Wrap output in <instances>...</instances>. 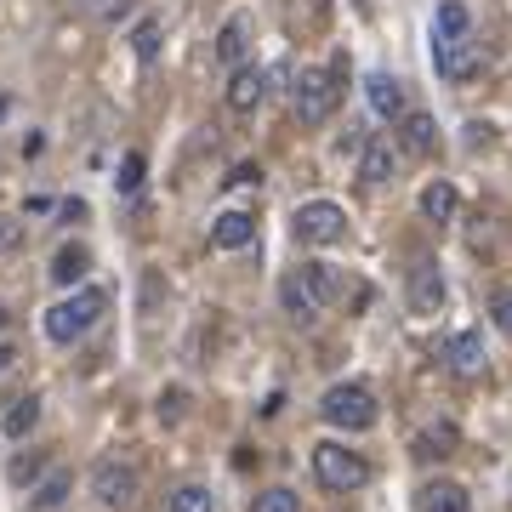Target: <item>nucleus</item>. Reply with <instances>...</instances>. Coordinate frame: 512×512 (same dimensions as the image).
<instances>
[{
	"instance_id": "obj_1",
	"label": "nucleus",
	"mask_w": 512,
	"mask_h": 512,
	"mask_svg": "<svg viewBox=\"0 0 512 512\" xmlns=\"http://www.w3.org/2000/svg\"><path fill=\"white\" fill-rule=\"evenodd\" d=\"M103 308H109V296L92 291V285H80V291L63 296L57 308H46V336L69 348V342H80V336H86V330H92L97 319H103Z\"/></svg>"
},
{
	"instance_id": "obj_2",
	"label": "nucleus",
	"mask_w": 512,
	"mask_h": 512,
	"mask_svg": "<svg viewBox=\"0 0 512 512\" xmlns=\"http://www.w3.org/2000/svg\"><path fill=\"white\" fill-rule=\"evenodd\" d=\"M313 473H319L325 490L348 495V490H365L370 484V461L359 450H348V444H313Z\"/></svg>"
},
{
	"instance_id": "obj_3",
	"label": "nucleus",
	"mask_w": 512,
	"mask_h": 512,
	"mask_svg": "<svg viewBox=\"0 0 512 512\" xmlns=\"http://www.w3.org/2000/svg\"><path fill=\"white\" fill-rule=\"evenodd\" d=\"M319 416L330 421V427H342V433H365L370 421H376V399H370V387L359 382H336L319 399Z\"/></svg>"
},
{
	"instance_id": "obj_4",
	"label": "nucleus",
	"mask_w": 512,
	"mask_h": 512,
	"mask_svg": "<svg viewBox=\"0 0 512 512\" xmlns=\"http://www.w3.org/2000/svg\"><path fill=\"white\" fill-rule=\"evenodd\" d=\"M336 86H330V74H319V69H302L296 74V92H291V103H296V120L302 126H325L330 114H336Z\"/></svg>"
},
{
	"instance_id": "obj_5",
	"label": "nucleus",
	"mask_w": 512,
	"mask_h": 512,
	"mask_svg": "<svg viewBox=\"0 0 512 512\" xmlns=\"http://www.w3.org/2000/svg\"><path fill=\"white\" fill-rule=\"evenodd\" d=\"M291 228H296L302 245H336V239L348 234V211H342V205H330V200H308L291 217Z\"/></svg>"
},
{
	"instance_id": "obj_6",
	"label": "nucleus",
	"mask_w": 512,
	"mask_h": 512,
	"mask_svg": "<svg viewBox=\"0 0 512 512\" xmlns=\"http://www.w3.org/2000/svg\"><path fill=\"white\" fill-rule=\"evenodd\" d=\"M92 495L103 501V507H131V495H137V467H131V461L103 456L92 467Z\"/></svg>"
},
{
	"instance_id": "obj_7",
	"label": "nucleus",
	"mask_w": 512,
	"mask_h": 512,
	"mask_svg": "<svg viewBox=\"0 0 512 512\" xmlns=\"http://www.w3.org/2000/svg\"><path fill=\"white\" fill-rule=\"evenodd\" d=\"M433 63H439L444 80L467 86L473 74H484V46L478 40H456V46H433Z\"/></svg>"
},
{
	"instance_id": "obj_8",
	"label": "nucleus",
	"mask_w": 512,
	"mask_h": 512,
	"mask_svg": "<svg viewBox=\"0 0 512 512\" xmlns=\"http://www.w3.org/2000/svg\"><path fill=\"white\" fill-rule=\"evenodd\" d=\"M444 359H450V370L467 376V382H478L484 365H490V353H484V336H478V330H456V336L444 342Z\"/></svg>"
},
{
	"instance_id": "obj_9",
	"label": "nucleus",
	"mask_w": 512,
	"mask_h": 512,
	"mask_svg": "<svg viewBox=\"0 0 512 512\" xmlns=\"http://www.w3.org/2000/svg\"><path fill=\"white\" fill-rule=\"evenodd\" d=\"M262 97H268V74L256 69V63H239L234 80H228V109H234V114H251Z\"/></svg>"
},
{
	"instance_id": "obj_10",
	"label": "nucleus",
	"mask_w": 512,
	"mask_h": 512,
	"mask_svg": "<svg viewBox=\"0 0 512 512\" xmlns=\"http://www.w3.org/2000/svg\"><path fill=\"white\" fill-rule=\"evenodd\" d=\"M439 302H444L439 262H416V268H410V308L416 313H439Z\"/></svg>"
},
{
	"instance_id": "obj_11",
	"label": "nucleus",
	"mask_w": 512,
	"mask_h": 512,
	"mask_svg": "<svg viewBox=\"0 0 512 512\" xmlns=\"http://www.w3.org/2000/svg\"><path fill=\"white\" fill-rule=\"evenodd\" d=\"M251 239H256V217H251V211H222V217L211 222V245H217V251H245Z\"/></svg>"
},
{
	"instance_id": "obj_12",
	"label": "nucleus",
	"mask_w": 512,
	"mask_h": 512,
	"mask_svg": "<svg viewBox=\"0 0 512 512\" xmlns=\"http://www.w3.org/2000/svg\"><path fill=\"white\" fill-rule=\"evenodd\" d=\"M279 302H285V313H291V319H302V325H313V319L325 313V302L308 291L302 268H296V274H285V285H279Z\"/></svg>"
},
{
	"instance_id": "obj_13",
	"label": "nucleus",
	"mask_w": 512,
	"mask_h": 512,
	"mask_svg": "<svg viewBox=\"0 0 512 512\" xmlns=\"http://www.w3.org/2000/svg\"><path fill=\"white\" fill-rule=\"evenodd\" d=\"M365 92H370V109L382 114V120H404V86L393 80V74H370L365 80Z\"/></svg>"
},
{
	"instance_id": "obj_14",
	"label": "nucleus",
	"mask_w": 512,
	"mask_h": 512,
	"mask_svg": "<svg viewBox=\"0 0 512 512\" xmlns=\"http://www.w3.org/2000/svg\"><path fill=\"white\" fill-rule=\"evenodd\" d=\"M399 143H404V154H433V143H439L433 114H421V109L404 114V120H399Z\"/></svg>"
},
{
	"instance_id": "obj_15",
	"label": "nucleus",
	"mask_w": 512,
	"mask_h": 512,
	"mask_svg": "<svg viewBox=\"0 0 512 512\" xmlns=\"http://www.w3.org/2000/svg\"><path fill=\"white\" fill-rule=\"evenodd\" d=\"M86 268H92V251H86V245H63V251L52 256V285L74 291V285L86 279Z\"/></svg>"
},
{
	"instance_id": "obj_16",
	"label": "nucleus",
	"mask_w": 512,
	"mask_h": 512,
	"mask_svg": "<svg viewBox=\"0 0 512 512\" xmlns=\"http://www.w3.org/2000/svg\"><path fill=\"white\" fill-rule=\"evenodd\" d=\"M467 29H473V12L461 6V0H444L439 6V18H433V46H456V40H467Z\"/></svg>"
},
{
	"instance_id": "obj_17",
	"label": "nucleus",
	"mask_w": 512,
	"mask_h": 512,
	"mask_svg": "<svg viewBox=\"0 0 512 512\" xmlns=\"http://www.w3.org/2000/svg\"><path fill=\"white\" fill-rule=\"evenodd\" d=\"M359 177H365V183H393V143H387V137H370V143L359 148Z\"/></svg>"
},
{
	"instance_id": "obj_18",
	"label": "nucleus",
	"mask_w": 512,
	"mask_h": 512,
	"mask_svg": "<svg viewBox=\"0 0 512 512\" xmlns=\"http://www.w3.org/2000/svg\"><path fill=\"white\" fill-rule=\"evenodd\" d=\"M456 183H444V177H439V183H427V188H421V217H427V222H450V217H456Z\"/></svg>"
},
{
	"instance_id": "obj_19",
	"label": "nucleus",
	"mask_w": 512,
	"mask_h": 512,
	"mask_svg": "<svg viewBox=\"0 0 512 512\" xmlns=\"http://www.w3.org/2000/svg\"><path fill=\"white\" fill-rule=\"evenodd\" d=\"M69 490H74V473H52L46 484L29 490V512H57L63 501H69Z\"/></svg>"
},
{
	"instance_id": "obj_20",
	"label": "nucleus",
	"mask_w": 512,
	"mask_h": 512,
	"mask_svg": "<svg viewBox=\"0 0 512 512\" xmlns=\"http://www.w3.org/2000/svg\"><path fill=\"white\" fill-rule=\"evenodd\" d=\"M35 421H40V399L29 393V399H18L6 416H0V433H6V439H29V433H35Z\"/></svg>"
},
{
	"instance_id": "obj_21",
	"label": "nucleus",
	"mask_w": 512,
	"mask_h": 512,
	"mask_svg": "<svg viewBox=\"0 0 512 512\" xmlns=\"http://www.w3.org/2000/svg\"><path fill=\"white\" fill-rule=\"evenodd\" d=\"M302 279H308V291L319 296L325 308L342 296V279H336V268H330V262H302Z\"/></svg>"
},
{
	"instance_id": "obj_22",
	"label": "nucleus",
	"mask_w": 512,
	"mask_h": 512,
	"mask_svg": "<svg viewBox=\"0 0 512 512\" xmlns=\"http://www.w3.org/2000/svg\"><path fill=\"white\" fill-rule=\"evenodd\" d=\"M421 512H473V495L461 490V484H433L427 501H421Z\"/></svg>"
},
{
	"instance_id": "obj_23",
	"label": "nucleus",
	"mask_w": 512,
	"mask_h": 512,
	"mask_svg": "<svg viewBox=\"0 0 512 512\" xmlns=\"http://www.w3.org/2000/svg\"><path fill=\"white\" fill-rule=\"evenodd\" d=\"M450 450H456V427H450V421H439V427H427V433L416 439V456H421V461L450 456Z\"/></svg>"
},
{
	"instance_id": "obj_24",
	"label": "nucleus",
	"mask_w": 512,
	"mask_h": 512,
	"mask_svg": "<svg viewBox=\"0 0 512 512\" xmlns=\"http://www.w3.org/2000/svg\"><path fill=\"white\" fill-rule=\"evenodd\" d=\"M217 57H222V63H234V69L245 63V18H228V23H222V35H217Z\"/></svg>"
},
{
	"instance_id": "obj_25",
	"label": "nucleus",
	"mask_w": 512,
	"mask_h": 512,
	"mask_svg": "<svg viewBox=\"0 0 512 512\" xmlns=\"http://www.w3.org/2000/svg\"><path fill=\"white\" fill-rule=\"evenodd\" d=\"M131 52L143 57V63H154V57H160V23H154V18L137 23V35H131Z\"/></svg>"
},
{
	"instance_id": "obj_26",
	"label": "nucleus",
	"mask_w": 512,
	"mask_h": 512,
	"mask_svg": "<svg viewBox=\"0 0 512 512\" xmlns=\"http://www.w3.org/2000/svg\"><path fill=\"white\" fill-rule=\"evenodd\" d=\"M171 512H211V490H200V484H183V490L171 495Z\"/></svg>"
},
{
	"instance_id": "obj_27",
	"label": "nucleus",
	"mask_w": 512,
	"mask_h": 512,
	"mask_svg": "<svg viewBox=\"0 0 512 512\" xmlns=\"http://www.w3.org/2000/svg\"><path fill=\"white\" fill-rule=\"evenodd\" d=\"M251 512H302V501H296L291 490H262Z\"/></svg>"
},
{
	"instance_id": "obj_28",
	"label": "nucleus",
	"mask_w": 512,
	"mask_h": 512,
	"mask_svg": "<svg viewBox=\"0 0 512 512\" xmlns=\"http://www.w3.org/2000/svg\"><path fill=\"white\" fill-rule=\"evenodd\" d=\"M114 183H120V194H137V188H143V154H126Z\"/></svg>"
},
{
	"instance_id": "obj_29",
	"label": "nucleus",
	"mask_w": 512,
	"mask_h": 512,
	"mask_svg": "<svg viewBox=\"0 0 512 512\" xmlns=\"http://www.w3.org/2000/svg\"><path fill=\"white\" fill-rule=\"evenodd\" d=\"M18 239H23V222L0 211V251H18Z\"/></svg>"
},
{
	"instance_id": "obj_30",
	"label": "nucleus",
	"mask_w": 512,
	"mask_h": 512,
	"mask_svg": "<svg viewBox=\"0 0 512 512\" xmlns=\"http://www.w3.org/2000/svg\"><path fill=\"white\" fill-rule=\"evenodd\" d=\"M490 313H495V325L512 336V291H495V302H490Z\"/></svg>"
},
{
	"instance_id": "obj_31",
	"label": "nucleus",
	"mask_w": 512,
	"mask_h": 512,
	"mask_svg": "<svg viewBox=\"0 0 512 512\" xmlns=\"http://www.w3.org/2000/svg\"><path fill=\"white\" fill-rule=\"evenodd\" d=\"M262 183V165H234L228 171V188H256Z\"/></svg>"
},
{
	"instance_id": "obj_32",
	"label": "nucleus",
	"mask_w": 512,
	"mask_h": 512,
	"mask_svg": "<svg viewBox=\"0 0 512 512\" xmlns=\"http://www.w3.org/2000/svg\"><path fill=\"white\" fill-rule=\"evenodd\" d=\"M35 473H40V456H18V461H12V484H29Z\"/></svg>"
},
{
	"instance_id": "obj_33",
	"label": "nucleus",
	"mask_w": 512,
	"mask_h": 512,
	"mask_svg": "<svg viewBox=\"0 0 512 512\" xmlns=\"http://www.w3.org/2000/svg\"><path fill=\"white\" fill-rule=\"evenodd\" d=\"M160 416H165V421H177V416H183V393H177V387H171V393L160 399Z\"/></svg>"
},
{
	"instance_id": "obj_34",
	"label": "nucleus",
	"mask_w": 512,
	"mask_h": 512,
	"mask_svg": "<svg viewBox=\"0 0 512 512\" xmlns=\"http://www.w3.org/2000/svg\"><path fill=\"white\" fill-rule=\"evenodd\" d=\"M12 359H18V353H12V342H0V376L12 370Z\"/></svg>"
},
{
	"instance_id": "obj_35",
	"label": "nucleus",
	"mask_w": 512,
	"mask_h": 512,
	"mask_svg": "<svg viewBox=\"0 0 512 512\" xmlns=\"http://www.w3.org/2000/svg\"><path fill=\"white\" fill-rule=\"evenodd\" d=\"M6 114H12V97H0V120H6Z\"/></svg>"
},
{
	"instance_id": "obj_36",
	"label": "nucleus",
	"mask_w": 512,
	"mask_h": 512,
	"mask_svg": "<svg viewBox=\"0 0 512 512\" xmlns=\"http://www.w3.org/2000/svg\"><path fill=\"white\" fill-rule=\"evenodd\" d=\"M0 325H6V308H0Z\"/></svg>"
}]
</instances>
